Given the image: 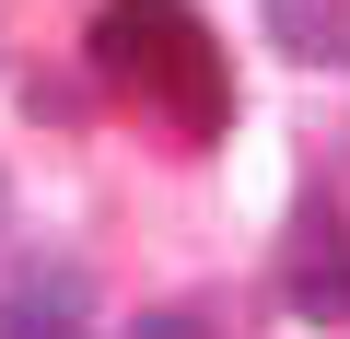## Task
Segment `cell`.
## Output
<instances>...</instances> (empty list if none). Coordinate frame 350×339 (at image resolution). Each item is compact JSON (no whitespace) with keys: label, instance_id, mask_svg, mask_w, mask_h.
Returning <instances> with one entry per match:
<instances>
[{"label":"cell","instance_id":"6da1fadb","mask_svg":"<svg viewBox=\"0 0 350 339\" xmlns=\"http://www.w3.org/2000/svg\"><path fill=\"white\" fill-rule=\"evenodd\" d=\"M82 59H94V82L140 94L152 117H175L187 140H222L234 129V71H222V47H211V24L187 12V0H105L94 36H82Z\"/></svg>","mask_w":350,"mask_h":339},{"label":"cell","instance_id":"7a4b0ae2","mask_svg":"<svg viewBox=\"0 0 350 339\" xmlns=\"http://www.w3.org/2000/svg\"><path fill=\"white\" fill-rule=\"evenodd\" d=\"M0 339H94V269L82 258H24L0 281Z\"/></svg>","mask_w":350,"mask_h":339},{"label":"cell","instance_id":"3957f363","mask_svg":"<svg viewBox=\"0 0 350 339\" xmlns=\"http://www.w3.org/2000/svg\"><path fill=\"white\" fill-rule=\"evenodd\" d=\"M280 304H292L304 327H338V316H350V223H338V211H304V223H292V246H280Z\"/></svg>","mask_w":350,"mask_h":339},{"label":"cell","instance_id":"277c9868","mask_svg":"<svg viewBox=\"0 0 350 339\" xmlns=\"http://www.w3.org/2000/svg\"><path fill=\"white\" fill-rule=\"evenodd\" d=\"M257 12L304 71H350V0H257Z\"/></svg>","mask_w":350,"mask_h":339},{"label":"cell","instance_id":"5b68a950","mask_svg":"<svg viewBox=\"0 0 350 339\" xmlns=\"http://www.w3.org/2000/svg\"><path fill=\"white\" fill-rule=\"evenodd\" d=\"M117 339H222V327H211L199 304H152V316H140V327H117Z\"/></svg>","mask_w":350,"mask_h":339}]
</instances>
